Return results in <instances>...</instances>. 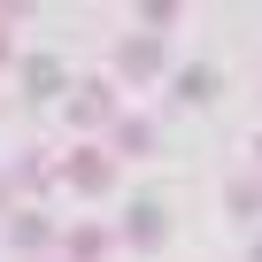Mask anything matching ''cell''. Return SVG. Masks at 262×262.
<instances>
[{"instance_id":"1","label":"cell","mask_w":262,"mask_h":262,"mask_svg":"<svg viewBox=\"0 0 262 262\" xmlns=\"http://www.w3.org/2000/svg\"><path fill=\"white\" fill-rule=\"evenodd\" d=\"M116 70H123V77H155V70H162V47H155L147 31H131V39L116 47Z\"/></svg>"},{"instance_id":"2","label":"cell","mask_w":262,"mask_h":262,"mask_svg":"<svg viewBox=\"0 0 262 262\" xmlns=\"http://www.w3.org/2000/svg\"><path fill=\"white\" fill-rule=\"evenodd\" d=\"M108 178H116V170H108L100 147H77V155H70V185H77V193H108Z\"/></svg>"},{"instance_id":"3","label":"cell","mask_w":262,"mask_h":262,"mask_svg":"<svg viewBox=\"0 0 262 262\" xmlns=\"http://www.w3.org/2000/svg\"><path fill=\"white\" fill-rule=\"evenodd\" d=\"M123 239H131V247H162V201H131Z\"/></svg>"},{"instance_id":"4","label":"cell","mask_w":262,"mask_h":262,"mask_svg":"<svg viewBox=\"0 0 262 262\" xmlns=\"http://www.w3.org/2000/svg\"><path fill=\"white\" fill-rule=\"evenodd\" d=\"M70 116H77V123H100V116H108V85H77V93H70Z\"/></svg>"},{"instance_id":"5","label":"cell","mask_w":262,"mask_h":262,"mask_svg":"<svg viewBox=\"0 0 262 262\" xmlns=\"http://www.w3.org/2000/svg\"><path fill=\"white\" fill-rule=\"evenodd\" d=\"M24 85H31L39 100H54V93H62V62H47V54H39V62L24 70Z\"/></svg>"},{"instance_id":"6","label":"cell","mask_w":262,"mask_h":262,"mask_svg":"<svg viewBox=\"0 0 262 262\" xmlns=\"http://www.w3.org/2000/svg\"><path fill=\"white\" fill-rule=\"evenodd\" d=\"M216 93V70H178V100H208Z\"/></svg>"},{"instance_id":"7","label":"cell","mask_w":262,"mask_h":262,"mask_svg":"<svg viewBox=\"0 0 262 262\" xmlns=\"http://www.w3.org/2000/svg\"><path fill=\"white\" fill-rule=\"evenodd\" d=\"M231 208L239 216H262V178H231Z\"/></svg>"},{"instance_id":"8","label":"cell","mask_w":262,"mask_h":262,"mask_svg":"<svg viewBox=\"0 0 262 262\" xmlns=\"http://www.w3.org/2000/svg\"><path fill=\"white\" fill-rule=\"evenodd\" d=\"M39 239H47V216L24 208V216H16V247H39Z\"/></svg>"},{"instance_id":"9","label":"cell","mask_w":262,"mask_h":262,"mask_svg":"<svg viewBox=\"0 0 262 262\" xmlns=\"http://www.w3.org/2000/svg\"><path fill=\"white\" fill-rule=\"evenodd\" d=\"M254 162H262V139H254Z\"/></svg>"},{"instance_id":"10","label":"cell","mask_w":262,"mask_h":262,"mask_svg":"<svg viewBox=\"0 0 262 262\" xmlns=\"http://www.w3.org/2000/svg\"><path fill=\"white\" fill-rule=\"evenodd\" d=\"M254 262H262V247H254Z\"/></svg>"}]
</instances>
